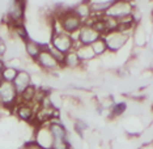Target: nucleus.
I'll return each mask as SVG.
<instances>
[{
	"label": "nucleus",
	"mask_w": 153,
	"mask_h": 149,
	"mask_svg": "<svg viewBox=\"0 0 153 149\" xmlns=\"http://www.w3.org/2000/svg\"><path fill=\"white\" fill-rule=\"evenodd\" d=\"M59 22H60V26L65 32V34L77 33L81 29V26L84 25V22L75 15L74 11H65L64 13H60Z\"/></svg>",
	"instance_id": "nucleus-1"
},
{
	"label": "nucleus",
	"mask_w": 153,
	"mask_h": 149,
	"mask_svg": "<svg viewBox=\"0 0 153 149\" xmlns=\"http://www.w3.org/2000/svg\"><path fill=\"white\" fill-rule=\"evenodd\" d=\"M132 15V5L127 1H113L109 9L103 13V16L114 20H122L124 17Z\"/></svg>",
	"instance_id": "nucleus-2"
},
{
	"label": "nucleus",
	"mask_w": 153,
	"mask_h": 149,
	"mask_svg": "<svg viewBox=\"0 0 153 149\" xmlns=\"http://www.w3.org/2000/svg\"><path fill=\"white\" fill-rule=\"evenodd\" d=\"M17 92L12 82L0 80V103L11 107L17 102Z\"/></svg>",
	"instance_id": "nucleus-3"
},
{
	"label": "nucleus",
	"mask_w": 153,
	"mask_h": 149,
	"mask_svg": "<svg viewBox=\"0 0 153 149\" xmlns=\"http://www.w3.org/2000/svg\"><path fill=\"white\" fill-rule=\"evenodd\" d=\"M74 43L75 41L72 39V37L65 33H56L51 38V47H54L55 50L63 54H67L68 51H71L74 48Z\"/></svg>",
	"instance_id": "nucleus-4"
},
{
	"label": "nucleus",
	"mask_w": 153,
	"mask_h": 149,
	"mask_svg": "<svg viewBox=\"0 0 153 149\" xmlns=\"http://www.w3.org/2000/svg\"><path fill=\"white\" fill-rule=\"evenodd\" d=\"M127 39H128V34L120 33V32H118V30L106 33L105 37H103V41H105V43H106V48L107 50H111V51H118L127 42Z\"/></svg>",
	"instance_id": "nucleus-5"
},
{
	"label": "nucleus",
	"mask_w": 153,
	"mask_h": 149,
	"mask_svg": "<svg viewBox=\"0 0 153 149\" xmlns=\"http://www.w3.org/2000/svg\"><path fill=\"white\" fill-rule=\"evenodd\" d=\"M24 9H25V5H24L22 1H13L11 7L8 8V21L12 26L20 25L22 24V19H24Z\"/></svg>",
	"instance_id": "nucleus-6"
},
{
	"label": "nucleus",
	"mask_w": 153,
	"mask_h": 149,
	"mask_svg": "<svg viewBox=\"0 0 153 149\" xmlns=\"http://www.w3.org/2000/svg\"><path fill=\"white\" fill-rule=\"evenodd\" d=\"M100 38H101L100 34L94 32L89 25H85V24L77 32V42L81 43V46H90Z\"/></svg>",
	"instance_id": "nucleus-7"
},
{
	"label": "nucleus",
	"mask_w": 153,
	"mask_h": 149,
	"mask_svg": "<svg viewBox=\"0 0 153 149\" xmlns=\"http://www.w3.org/2000/svg\"><path fill=\"white\" fill-rule=\"evenodd\" d=\"M36 60H37L38 65L42 67L43 69H46V71H55V69H58L60 67V64L55 60L54 56L50 54V51H48L47 48H43V50L41 51Z\"/></svg>",
	"instance_id": "nucleus-8"
},
{
	"label": "nucleus",
	"mask_w": 153,
	"mask_h": 149,
	"mask_svg": "<svg viewBox=\"0 0 153 149\" xmlns=\"http://www.w3.org/2000/svg\"><path fill=\"white\" fill-rule=\"evenodd\" d=\"M37 145L42 149H51L53 145V136L48 127H41L37 133Z\"/></svg>",
	"instance_id": "nucleus-9"
},
{
	"label": "nucleus",
	"mask_w": 153,
	"mask_h": 149,
	"mask_svg": "<svg viewBox=\"0 0 153 149\" xmlns=\"http://www.w3.org/2000/svg\"><path fill=\"white\" fill-rule=\"evenodd\" d=\"M13 86H15L16 92H17V96L21 94V93L25 90L27 86L30 85V75L25 71H19L16 79L13 80Z\"/></svg>",
	"instance_id": "nucleus-10"
},
{
	"label": "nucleus",
	"mask_w": 153,
	"mask_h": 149,
	"mask_svg": "<svg viewBox=\"0 0 153 149\" xmlns=\"http://www.w3.org/2000/svg\"><path fill=\"white\" fill-rule=\"evenodd\" d=\"M16 110L17 116L21 120H25V122H32L36 116V110L30 103H20Z\"/></svg>",
	"instance_id": "nucleus-11"
},
{
	"label": "nucleus",
	"mask_w": 153,
	"mask_h": 149,
	"mask_svg": "<svg viewBox=\"0 0 153 149\" xmlns=\"http://www.w3.org/2000/svg\"><path fill=\"white\" fill-rule=\"evenodd\" d=\"M81 64V60H80L79 55L76 54L75 50L68 51L67 54H64V60H63V65L68 68H76Z\"/></svg>",
	"instance_id": "nucleus-12"
},
{
	"label": "nucleus",
	"mask_w": 153,
	"mask_h": 149,
	"mask_svg": "<svg viewBox=\"0 0 153 149\" xmlns=\"http://www.w3.org/2000/svg\"><path fill=\"white\" fill-rule=\"evenodd\" d=\"M75 12V15L79 17L81 21H84L85 19H90L92 17V9H90L89 3H82V4L77 5L75 9H72Z\"/></svg>",
	"instance_id": "nucleus-13"
},
{
	"label": "nucleus",
	"mask_w": 153,
	"mask_h": 149,
	"mask_svg": "<svg viewBox=\"0 0 153 149\" xmlns=\"http://www.w3.org/2000/svg\"><path fill=\"white\" fill-rule=\"evenodd\" d=\"M36 96H37V89L30 84L21 94H19L17 98H20V103H30L36 98Z\"/></svg>",
	"instance_id": "nucleus-14"
},
{
	"label": "nucleus",
	"mask_w": 153,
	"mask_h": 149,
	"mask_svg": "<svg viewBox=\"0 0 153 149\" xmlns=\"http://www.w3.org/2000/svg\"><path fill=\"white\" fill-rule=\"evenodd\" d=\"M25 47H26V53L32 59H37V56L39 55V53L43 50V47L39 43L34 42L32 39H27L25 42Z\"/></svg>",
	"instance_id": "nucleus-15"
},
{
	"label": "nucleus",
	"mask_w": 153,
	"mask_h": 149,
	"mask_svg": "<svg viewBox=\"0 0 153 149\" xmlns=\"http://www.w3.org/2000/svg\"><path fill=\"white\" fill-rule=\"evenodd\" d=\"M19 71L12 67H8V68H3L1 72H0V80L3 81H8V82H13V80L16 79Z\"/></svg>",
	"instance_id": "nucleus-16"
},
{
	"label": "nucleus",
	"mask_w": 153,
	"mask_h": 149,
	"mask_svg": "<svg viewBox=\"0 0 153 149\" xmlns=\"http://www.w3.org/2000/svg\"><path fill=\"white\" fill-rule=\"evenodd\" d=\"M90 47H92V51H93V54H94V55L103 54L107 50V48H106V43H105V41H103L102 37H101L100 39H97L94 43L90 44Z\"/></svg>",
	"instance_id": "nucleus-17"
},
{
	"label": "nucleus",
	"mask_w": 153,
	"mask_h": 149,
	"mask_svg": "<svg viewBox=\"0 0 153 149\" xmlns=\"http://www.w3.org/2000/svg\"><path fill=\"white\" fill-rule=\"evenodd\" d=\"M75 51H76V54L79 55V58L81 62H82V59H90L93 55H94L90 46H80V47L76 48Z\"/></svg>",
	"instance_id": "nucleus-18"
},
{
	"label": "nucleus",
	"mask_w": 153,
	"mask_h": 149,
	"mask_svg": "<svg viewBox=\"0 0 153 149\" xmlns=\"http://www.w3.org/2000/svg\"><path fill=\"white\" fill-rule=\"evenodd\" d=\"M47 50L50 51V54L53 55V56H54V59H55V60L58 62L59 64H60V65L63 64V60H64V54H63V53H60V51L55 50L54 47H50V48H47Z\"/></svg>",
	"instance_id": "nucleus-19"
},
{
	"label": "nucleus",
	"mask_w": 153,
	"mask_h": 149,
	"mask_svg": "<svg viewBox=\"0 0 153 149\" xmlns=\"http://www.w3.org/2000/svg\"><path fill=\"white\" fill-rule=\"evenodd\" d=\"M13 29H15V32L17 33V36H19L20 38H22V39L27 41V32H26L25 26H24L22 24H20V25L13 26Z\"/></svg>",
	"instance_id": "nucleus-20"
},
{
	"label": "nucleus",
	"mask_w": 153,
	"mask_h": 149,
	"mask_svg": "<svg viewBox=\"0 0 153 149\" xmlns=\"http://www.w3.org/2000/svg\"><path fill=\"white\" fill-rule=\"evenodd\" d=\"M124 109H126V105H124V103H119V105L114 106L113 113H114V114H120V113L124 111Z\"/></svg>",
	"instance_id": "nucleus-21"
},
{
	"label": "nucleus",
	"mask_w": 153,
	"mask_h": 149,
	"mask_svg": "<svg viewBox=\"0 0 153 149\" xmlns=\"http://www.w3.org/2000/svg\"><path fill=\"white\" fill-rule=\"evenodd\" d=\"M1 69H3V64H1V62H0V72H1Z\"/></svg>",
	"instance_id": "nucleus-22"
}]
</instances>
